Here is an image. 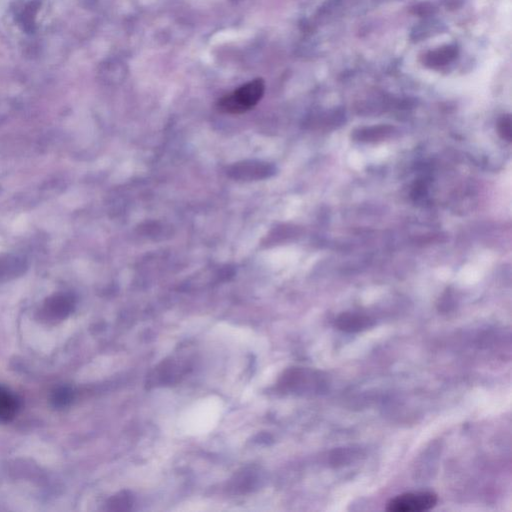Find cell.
<instances>
[{
	"mask_svg": "<svg viewBox=\"0 0 512 512\" xmlns=\"http://www.w3.org/2000/svg\"><path fill=\"white\" fill-rule=\"evenodd\" d=\"M265 84L263 79L252 80L240 86L233 93L227 94L217 102L219 111L228 114H241L254 107L263 98Z\"/></svg>",
	"mask_w": 512,
	"mask_h": 512,
	"instance_id": "cell-1",
	"label": "cell"
},
{
	"mask_svg": "<svg viewBox=\"0 0 512 512\" xmlns=\"http://www.w3.org/2000/svg\"><path fill=\"white\" fill-rule=\"evenodd\" d=\"M437 502V495L430 491L403 493L388 502L387 511L390 512L427 511L435 507Z\"/></svg>",
	"mask_w": 512,
	"mask_h": 512,
	"instance_id": "cell-2",
	"label": "cell"
},
{
	"mask_svg": "<svg viewBox=\"0 0 512 512\" xmlns=\"http://www.w3.org/2000/svg\"><path fill=\"white\" fill-rule=\"evenodd\" d=\"M277 169L270 163L249 160L235 163L227 169V174L231 178L241 181H256L270 178Z\"/></svg>",
	"mask_w": 512,
	"mask_h": 512,
	"instance_id": "cell-3",
	"label": "cell"
},
{
	"mask_svg": "<svg viewBox=\"0 0 512 512\" xmlns=\"http://www.w3.org/2000/svg\"><path fill=\"white\" fill-rule=\"evenodd\" d=\"M27 270V261L16 254L0 256V282L8 281L24 274Z\"/></svg>",
	"mask_w": 512,
	"mask_h": 512,
	"instance_id": "cell-4",
	"label": "cell"
},
{
	"mask_svg": "<svg viewBox=\"0 0 512 512\" xmlns=\"http://www.w3.org/2000/svg\"><path fill=\"white\" fill-rule=\"evenodd\" d=\"M20 408V401L13 390L0 385V424H8L15 419Z\"/></svg>",
	"mask_w": 512,
	"mask_h": 512,
	"instance_id": "cell-5",
	"label": "cell"
},
{
	"mask_svg": "<svg viewBox=\"0 0 512 512\" xmlns=\"http://www.w3.org/2000/svg\"><path fill=\"white\" fill-rule=\"evenodd\" d=\"M73 298L66 293H59L48 298L43 307V312L47 318L59 319L65 318L70 313L73 307Z\"/></svg>",
	"mask_w": 512,
	"mask_h": 512,
	"instance_id": "cell-6",
	"label": "cell"
},
{
	"mask_svg": "<svg viewBox=\"0 0 512 512\" xmlns=\"http://www.w3.org/2000/svg\"><path fill=\"white\" fill-rule=\"evenodd\" d=\"M369 319L366 316H359V314H343L337 321V325L342 330H348V332H357L362 328L367 327L369 325Z\"/></svg>",
	"mask_w": 512,
	"mask_h": 512,
	"instance_id": "cell-7",
	"label": "cell"
},
{
	"mask_svg": "<svg viewBox=\"0 0 512 512\" xmlns=\"http://www.w3.org/2000/svg\"><path fill=\"white\" fill-rule=\"evenodd\" d=\"M179 369H187V367L183 364H178V362H166L156 371L153 378H156L157 382L164 383L173 381L174 378H178L179 375H181V373H179Z\"/></svg>",
	"mask_w": 512,
	"mask_h": 512,
	"instance_id": "cell-8",
	"label": "cell"
},
{
	"mask_svg": "<svg viewBox=\"0 0 512 512\" xmlns=\"http://www.w3.org/2000/svg\"><path fill=\"white\" fill-rule=\"evenodd\" d=\"M72 401V391L68 387H59L55 389L52 396V403L55 408H64Z\"/></svg>",
	"mask_w": 512,
	"mask_h": 512,
	"instance_id": "cell-9",
	"label": "cell"
},
{
	"mask_svg": "<svg viewBox=\"0 0 512 512\" xmlns=\"http://www.w3.org/2000/svg\"><path fill=\"white\" fill-rule=\"evenodd\" d=\"M391 132L392 128L387 127V126H385V127L369 128V130H362V132H358L357 139L373 140L380 139V137L389 134Z\"/></svg>",
	"mask_w": 512,
	"mask_h": 512,
	"instance_id": "cell-10",
	"label": "cell"
},
{
	"mask_svg": "<svg viewBox=\"0 0 512 512\" xmlns=\"http://www.w3.org/2000/svg\"><path fill=\"white\" fill-rule=\"evenodd\" d=\"M132 500L130 495L123 493L114 498L111 505H114V511H127L132 506Z\"/></svg>",
	"mask_w": 512,
	"mask_h": 512,
	"instance_id": "cell-11",
	"label": "cell"
},
{
	"mask_svg": "<svg viewBox=\"0 0 512 512\" xmlns=\"http://www.w3.org/2000/svg\"><path fill=\"white\" fill-rule=\"evenodd\" d=\"M498 130H499V133L500 135H502V139L509 142L511 141L512 128L511 117L504 116V118L500 121L499 125H498Z\"/></svg>",
	"mask_w": 512,
	"mask_h": 512,
	"instance_id": "cell-12",
	"label": "cell"
}]
</instances>
